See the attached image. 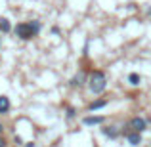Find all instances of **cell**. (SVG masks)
<instances>
[{"instance_id": "cell-5", "label": "cell", "mask_w": 151, "mask_h": 147, "mask_svg": "<svg viewBox=\"0 0 151 147\" xmlns=\"http://www.w3.org/2000/svg\"><path fill=\"white\" fill-rule=\"evenodd\" d=\"M101 132L105 134V136L109 138V140H117V138H119V134H121L117 126H105V128H101Z\"/></svg>"}, {"instance_id": "cell-2", "label": "cell", "mask_w": 151, "mask_h": 147, "mask_svg": "<svg viewBox=\"0 0 151 147\" xmlns=\"http://www.w3.org/2000/svg\"><path fill=\"white\" fill-rule=\"evenodd\" d=\"M14 33H15V37H19L21 40H31V38L35 37V33H33V29H31L29 23H17L15 29H14Z\"/></svg>"}, {"instance_id": "cell-8", "label": "cell", "mask_w": 151, "mask_h": 147, "mask_svg": "<svg viewBox=\"0 0 151 147\" xmlns=\"http://www.w3.org/2000/svg\"><path fill=\"white\" fill-rule=\"evenodd\" d=\"M82 84H84V75H82V73L75 75V77L69 80V86H71V88H77V86H82Z\"/></svg>"}, {"instance_id": "cell-19", "label": "cell", "mask_w": 151, "mask_h": 147, "mask_svg": "<svg viewBox=\"0 0 151 147\" xmlns=\"http://www.w3.org/2000/svg\"><path fill=\"white\" fill-rule=\"evenodd\" d=\"M147 15H151V8H147Z\"/></svg>"}, {"instance_id": "cell-12", "label": "cell", "mask_w": 151, "mask_h": 147, "mask_svg": "<svg viewBox=\"0 0 151 147\" xmlns=\"http://www.w3.org/2000/svg\"><path fill=\"white\" fill-rule=\"evenodd\" d=\"M29 25H31V29H33V33H35V37H37L38 33H40V29H42V25H40V21H37V19H33V21H29Z\"/></svg>"}, {"instance_id": "cell-13", "label": "cell", "mask_w": 151, "mask_h": 147, "mask_svg": "<svg viewBox=\"0 0 151 147\" xmlns=\"http://www.w3.org/2000/svg\"><path fill=\"white\" fill-rule=\"evenodd\" d=\"M67 118H69V120H71V118H75V117H77V111H75V107H69V105H67Z\"/></svg>"}, {"instance_id": "cell-6", "label": "cell", "mask_w": 151, "mask_h": 147, "mask_svg": "<svg viewBox=\"0 0 151 147\" xmlns=\"http://www.w3.org/2000/svg\"><path fill=\"white\" fill-rule=\"evenodd\" d=\"M12 103H10V98L8 96H0V115H6L10 111Z\"/></svg>"}, {"instance_id": "cell-9", "label": "cell", "mask_w": 151, "mask_h": 147, "mask_svg": "<svg viewBox=\"0 0 151 147\" xmlns=\"http://www.w3.org/2000/svg\"><path fill=\"white\" fill-rule=\"evenodd\" d=\"M107 105V99H96V101H92L88 105V109L90 111H98V109H101V107H105Z\"/></svg>"}, {"instance_id": "cell-18", "label": "cell", "mask_w": 151, "mask_h": 147, "mask_svg": "<svg viewBox=\"0 0 151 147\" xmlns=\"http://www.w3.org/2000/svg\"><path fill=\"white\" fill-rule=\"evenodd\" d=\"M2 132H4V126H2V122H0V136H2Z\"/></svg>"}, {"instance_id": "cell-1", "label": "cell", "mask_w": 151, "mask_h": 147, "mask_svg": "<svg viewBox=\"0 0 151 147\" xmlns=\"http://www.w3.org/2000/svg\"><path fill=\"white\" fill-rule=\"evenodd\" d=\"M107 86V78H105V73L103 71H92L88 78V88L92 94H101Z\"/></svg>"}, {"instance_id": "cell-17", "label": "cell", "mask_w": 151, "mask_h": 147, "mask_svg": "<svg viewBox=\"0 0 151 147\" xmlns=\"http://www.w3.org/2000/svg\"><path fill=\"white\" fill-rule=\"evenodd\" d=\"M25 147H35V143H33V141H29V143H25Z\"/></svg>"}, {"instance_id": "cell-15", "label": "cell", "mask_w": 151, "mask_h": 147, "mask_svg": "<svg viewBox=\"0 0 151 147\" xmlns=\"http://www.w3.org/2000/svg\"><path fill=\"white\" fill-rule=\"evenodd\" d=\"M0 147H8V143H6V140H4L2 136H0Z\"/></svg>"}, {"instance_id": "cell-14", "label": "cell", "mask_w": 151, "mask_h": 147, "mask_svg": "<svg viewBox=\"0 0 151 147\" xmlns=\"http://www.w3.org/2000/svg\"><path fill=\"white\" fill-rule=\"evenodd\" d=\"M14 141H15V143H17V145H23V140H21V138H19V136H15V138H14Z\"/></svg>"}, {"instance_id": "cell-10", "label": "cell", "mask_w": 151, "mask_h": 147, "mask_svg": "<svg viewBox=\"0 0 151 147\" xmlns=\"http://www.w3.org/2000/svg\"><path fill=\"white\" fill-rule=\"evenodd\" d=\"M0 31H2V33H10L12 31V25L6 17H0Z\"/></svg>"}, {"instance_id": "cell-7", "label": "cell", "mask_w": 151, "mask_h": 147, "mask_svg": "<svg viewBox=\"0 0 151 147\" xmlns=\"http://www.w3.org/2000/svg\"><path fill=\"white\" fill-rule=\"evenodd\" d=\"M101 122H103V117H84L82 118L84 126H96V124H101Z\"/></svg>"}, {"instance_id": "cell-4", "label": "cell", "mask_w": 151, "mask_h": 147, "mask_svg": "<svg viewBox=\"0 0 151 147\" xmlns=\"http://www.w3.org/2000/svg\"><path fill=\"white\" fill-rule=\"evenodd\" d=\"M124 138H126V141H128L132 147H138L142 143V134H138V132H130V130H124Z\"/></svg>"}, {"instance_id": "cell-16", "label": "cell", "mask_w": 151, "mask_h": 147, "mask_svg": "<svg viewBox=\"0 0 151 147\" xmlns=\"http://www.w3.org/2000/svg\"><path fill=\"white\" fill-rule=\"evenodd\" d=\"M52 34H59V27H52Z\"/></svg>"}, {"instance_id": "cell-11", "label": "cell", "mask_w": 151, "mask_h": 147, "mask_svg": "<svg viewBox=\"0 0 151 147\" xmlns=\"http://www.w3.org/2000/svg\"><path fill=\"white\" fill-rule=\"evenodd\" d=\"M128 82H130V84H132V86H138V84H140V82H142L140 75H138V73H130V75H128Z\"/></svg>"}, {"instance_id": "cell-3", "label": "cell", "mask_w": 151, "mask_h": 147, "mask_svg": "<svg viewBox=\"0 0 151 147\" xmlns=\"http://www.w3.org/2000/svg\"><path fill=\"white\" fill-rule=\"evenodd\" d=\"M126 128H128L130 132H138V134H142L145 128H147V120H145V118H142V117H134V118H130V120H128Z\"/></svg>"}]
</instances>
